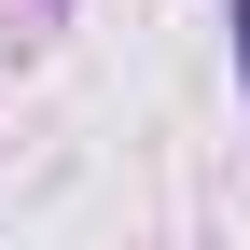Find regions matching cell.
<instances>
[{
    "instance_id": "1",
    "label": "cell",
    "mask_w": 250,
    "mask_h": 250,
    "mask_svg": "<svg viewBox=\"0 0 250 250\" xmlns=\"http://www.w3.org/2000/svg\"><path fill=\"white\" fill-rule=\"evenodd\" d=\"M236 56H250V0H236Z\"/></svg>"
}]
</instances>
